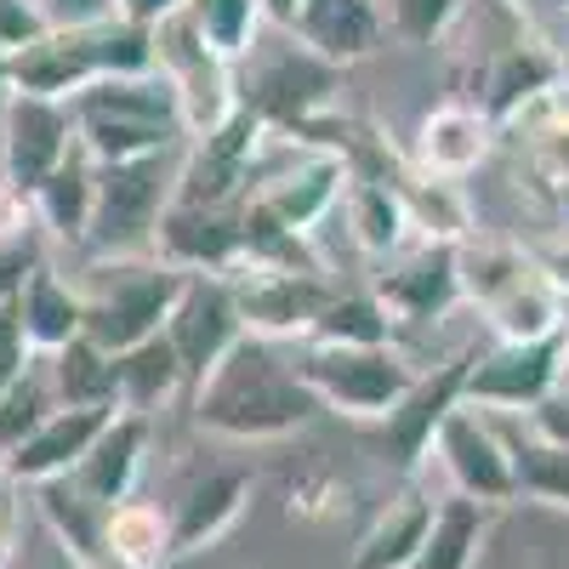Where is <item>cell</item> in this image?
<instances>
[{
    "instance_id": "816d5d0a",
    "label": "cell",
    "mask_w": 569,
    "mask_h": 569,
    "mask_svg": "<svg viewBox=\"0 0 569 569\" xmlns=\"http://www.w3.org/2000/svg\"><path fill=\"white\" fill-rule=\"evenodd\" d=\"M302 12H308V0H262V23L279 34H297Z\"/></svg>"
},
{
    "instance_id": "1f68e13d",
    "label": "cell",
    "mask_w": 569,
    "mask_h": 569,
    "mask_svg": "<svg viewBox=\"0 0 569 569\" xmlns=\"http://www.w3.org/2000/svg\"><path fill=\"white\" fill-rule=\"evenodd\" d=\"M456 273H461V302L467 308H490L496 297H507L518 279H530V246H512V240H490V233H472L467 246H456Z\"/></svg>"
},
{
    "instance_id": "ab89813d",
    "label": "cell",
    "mask_w": 569,
    "mask_h": 569,
    "mask_svg": "<svg viewBox=\"0 0 569 569\" xmlns=\"http://www.w3.org/2000/svg\"><path fill=\"white\" fill-rule=\"evenodd\" d=\"M188 23H194V34L228 63H246L251 46L268 29L262 23V0H188Z\"/></svg>"
},
{
    "instance_id": "c3c4849f",
    "label": "cell",
    "mask_w": 569,
    "mask_h": 569,
    "mask_svg": "<svg viewBox=\"0 0 569 569\" xmlns=\"http://www.w3.org/2000/svg\"><path fill=\"white\" fill-rule=\"evenodd\" d=\"M40 18L52 29H80V23H98L114 12V0H34Z\"/></svg>"
},
{
    "instance_id": "f6af8a7d",
    "label": "cell",
    "mask_w": 569,
    "mask_h": 569,
    "mask_svg": "<svg viewBox=\"0 0 569 569\" xmlns=\"http://www.w3.org/2000/svg\"><path fill=\"white\" fill-rule=\"evenodd\" d=\"M34 228H40L34 222V200L0 177V251L7 246H34Z\"/></svg>"
},
{
    "instance_id": "7c38bea8",
    "label": "cell",
    "mask_w": 569,
    "mask_h": 569,
    "mask_svg": "<svg viewBox=\"0 0 569 569\" xmlns=\"http://www.w3.org/2000/svg\"><path fill=\"white\" fill-rule=\"evenodd\" d=\"M467 370H472V348L439 359V365H427L416 370V382L410 393L376 421V439H382V456L399 467V472H416L427 456H433V439H439V427L450 421V410L467 405Z\"/></svg>"
},
{
    "instance_id": "8fae6325",
    "label": "cell",
    "mask_w": 569,
    "mask_h": 569,
    "mask_svg": "<svg viewBox=\"0 0 569 569\" xmlns=\"http://www.w3.org/2000/svg\"><path fill=\"white\" fill-rule=\"evenodd\" d=\"M160 69L177 86V109H182V137H211L217 126H228L240 114V74L228 58H217L211 46L194 34V23L171 18L160 34Z\"/></svg>"
},
{
    "instance_id": "e0dca14e",
    "label": "cell",
    "mask_w": 569,
    "mask_h": 569,
    "mask_svg": "<svg viewBox=\"0 0 569 569\" xmlns=\"http://www.w3.org/2000/svg\"><path fill=\"white\" fill-rule=\"evenodd\" d=\"M558 91H563V52L547 34L525 29L507 46H496V58L485 69V86H479V109L496 131H512L536 103L558 98Z\"/></svg>"
},
{
    "instance_id": "ee69618b",
    "label": "cell",
    "mask_w": 569,
    "mask_h": 569,
    "mask_svg": "<svg viewBox=\"0 0 569 569\" xmlns=\"http://www.w3.org/2000/svg\"><path fill=\"white\" fill-rule=\"evenodd\" d=\"M46 29H52V23L40 18L34 0H0V58L23 52V46H29V40H40Z\"/></svg>"
},
{
    "instance_id": "6f0895ef",
    "label": "cell",
    "mask_w": 569,
    "mask_h": 569,
    "mask_svg": "<svg viewBox=\"0 0 569 569\" xmlns=\"http://www.w3.org/2000/svg\"><path fill=\"white\" fill-rule=\"evenodd\" d=\"M563 98H569V52H563Z\"/></svg>"
},
{
    "instance_id": "11a10c76",
    "label": "cell",
    "mask_w": 569,
    "mask_h": 569,
    "mask_svg": "<svg viewBox=\"0 0 569 569\" xmlns=\"http://www.w3.org/2000/svg\"><path fill=\"white\" fill-rule=\"evenodd\" d=\"M552 200H558V228H569V188H558Z\"/></svg>"
},
{
    "instance_id": "d6986e66",
    "label": "cell",
    "mask_w": 569,
    "mask_h": 569,
    "mask_svg": "<svg viewBox=\"0 0 569 569\" xmlns=\"http://www.w3.org/2000/svg\"><path fill=\"white\" fill-rule=\"evenodd\" d=\"M246 206L211 211V206H166L149 257L177 273H233L246 262Z\"/></svg>"
},
{
    "instance_id": "277c9868",
    "label": "cell",
    "mask_w": 569,
    "mask_h": 569,
    "mask_svg": "<svg viewBox=\"0 0 569 569\" xmlns=\"http://www.w3.org/2000/svg\"><path fill=\"white\" fill-rule=\"evenodd\" d=\"M80 149L98 166H131V160H160L182 137L177 86L166 69L131 74V80H98L69 103Z\"/></svg>"
},
{
    "instance_id": "ac0fdd59",
    "label": "cell",
    "mask_w": 569,
    "mask_h": 569,
    "mask_svg": "<svg viewBox=\"0 0 569 569\" xmlns=\"http://www.w3.org/2000/svg\"><path fill=\"white\" fill-rule=\"evenodd\" d=\"M74 114L69 103H46V98H12V109L0 114V177L23 194L52 177L74 154Z\"/></svg>"
},
{
    "instance_id": "680465c9",
    "label": "cell",
    "mask_w": 569,
    "mask_h": 569,
    "mask_svg": "<svg viewBox=\"0 0 569 569\" xmlns=\"http://www.w3.org/2000/svg\"><path fill=\"white\" fill-rule=\"evenodd\" d=\"M547 7H558V12H569V0H547Z\"/></svg>"
},
{
    "instance_id": "91938a15",
    "label": "cell",
    "mask_w": 569,
    "mask_h": 569,
    "mask_svg": "<svg viewBox=\"0 0 569 569\" xmlns=\"http://www.w3.org/2000/svg\"><path fill=\"white\" fill-rule=\"evenodd\" d=\"M507 7H536V0H507Z\"/></svg>"
},
{
    "instance_id": "5bb4252c",
    "label": "cell",
    "mask_w": 569,
    "mask_h": 569,
    "mask_svg": "<svg viewBox=\"0 0 569 569\" xmlns=\"http://www.w3.org/2000/svg\"><path fill=\"white\" fill-rule=\"evenodd\" d=\"M558 342H496L490 353H472L467 405L485 416H536L547 399H558Z\"/></svg>"
},
{
    "instance_id": "bcb514c9",
    "label": "cell",
    "mask_w": 569,
    "mask_h": 569,
    "mask_svg": "<svg viewBox=\"0 0 569 569\" xmlns=\"http://www.w3.org/2000/svg\"><path fill=\"white\" fill-rule=\"evenodd\" d=\"M23 547V485L0 472V569H7Z\"/></svg>"
},
{
    "instance_id": "cb8c5ba5",
    "label": "cell",
    "mask_w": 569,
    "mask_h": 569,
    "mask_svg": "<svg viewBox=\"0 0 569 569\" xmlns=\"http://www.w3.org/2000/svg\"><path fill=\"white\" fill-rule=\"evenodd\" d=\"M297 40L330 69H353L365 58L382 52L388 40V12L376 0H308V12L297 23Z\"/></svg>"
},
{
    "instance_id": "d6a6232c",
    "label": "cell",
    "mask_w": 569,
    "mask_h": 569,
    "mask_svg": "<svg viewBox=\"0 0 569 569\" xmlns=\"http://www.w3.org/2000/svg\"><path fill=\"white\" fill-rule=\"evenodd\" d=\"M485 325H490L496 342H558L569 319H563V297L541 273H530L485 308Z\"/></svg>"
},
{
    "instance_id": "60d3db41",
    "label": "cell",
    "mask_w": 569,
    "mask_h": 569,
    "mask_svg": "<svg viewBox=\"0 0 569 569\" xmlns=\"http://www.w3.org/2000/svg\"><path fill=\"white\" fill-rule=\"evenodd\" d=\"M52 410H58L52 376H46V359H34V370L23 376V382L0 393V456H7L12 445H23Z\"/></svg>"
},
{
    "instance_id": "681fc988",
    "label": "cell",
    "mask_w": 569,
    "mask_h": 569,
    "mask_svg": "<svg viewBox=\"0 0 569 569\" xmlns=\"http://www.w3.org/2000/svg\"><path fill=\"white\" fill-rule=\"evenodd\" d=\"M40 268V246H7L0 251V308H12L18 291H23V279Z\"/></svg>"
},
{
    "instance_id": "30bf717a",
    "label": "cell",
    "mask_w": 569,
    "mask_h": 569,
    "mask_svg": "<svg viewBox=\"0 0 569 569\" xmlns=\"http://www.w3.org/2000/svg\"><path fill=\"white\" fill-rule=\"evenodd\" d=\"M284 142H291V137H284ZM342 194H348V160L330 154V149H302V142H291L284 166L257 160L251 206L262 217H273L284 233L313 240V228L342 211Z\"/></svg>"
},
{
    "instance_id": "7a4b0ae2",
    "label": "cell",
    "mask_w": 569,
    "mask_h": 569,
    "mask_svg": "<svg viewBox=\"0 0 569 569\" xmlns=\"http://www.w3.org/2000/svg\"><path fill=\"white\" fill-rule=\"evenodd\" d=\"M246 63H251V74L240 80V109H251L273 137H291V142H302V149L348 154L353 126L337 109L342 69L313 58L297 34H284L279 46L257 40Z\"/></svg>"
},
{
    "instance_id": "83f0119b",
    "label": "cell",
    "mask_w": 569,
    "mask_h": 569,
    "mask_svg": "<svg viewBox=\"0 0 569 569\" xmlns=\"http://www.w3.org/2000/svg\"><path fill=\"white\" fill-rule=\"evenodd\" d=\"M433 496L427 490H399L382 512L370 518V530L353 541V558H348V569H410L416 563V552H421V541H427V530H433Z\"/></svg>"
},
{
    "instance_id": "f907efd6",
    "label": "cell",
    "mask_w": 569,
    "mask_h": 569,
    "mask_svg": "<svg viewBox=\"0 0 569 569\" xmlns=\"http://www.w3.org/2000/svg\"><path fill=\"white\" fill-rule=\"evenodd\" d=\"M114 12L126 18V23H137V29H166L171 18H182L188 12V0H114Z\"/></svg>"
},
{
    "instance_id": "9f6ffc18",
    "label": "cell",
    "mask_w": 569,
    "mask_h": 569,
    "mask_svg": "<svg viewBox=\"0 0 569 569\" xmlns=\"http://www.w3.org/2000/svg\"><path fill=\"white\" fill-rule=\"evenodd\" d=\"M558 365H563V382H569V325H563V337H558Z\"/></svg>"
},
{
    "instance_id": "d4e9b609",
    "label": "cell",
    "mask_w": 569,
    "mask_h": 569,
    "mask_svg": "<svg viewBox=\"0 0 569 569\" xmlns=\"http://www.w3.org/2000/svg\"><path fill=\"white\" fill-rule=\"evenodd\" d=\"M34 512H40V525L58 536V552H63L69 569H131L109 547V507H91L86 496H74L69 479L40 485L34 490Z\"/></svg>"
},
{
    "instance_id": "7bdbcfd3",
    "label": "cell",
    "mask_w": 569,
    "mask_h": 569,
    "mask_svg": "<svg viewBox=\"0 0 569 569\" xmlns=\"http://www.w3.org/2000/svg\"><path fill=\"white\" fill-rule=\"evenodd\" d=\"M29 370H34V348L18 325V308H0V393L18 388Z\"/></svg>"
},
{
    "instance_id": "7402d4cb",
    "label": "cell",
    "mask_w": 569,
    "mask_h": 569,
    "mask_svg": "<svg viewBox=\"0 0 569 569\" xmlns=\"http://www.w3.org/2000/svg\"><path fill=\"white\" fill-rule=\"evenodd\" d=\"M149 439H154V421L149 416H137V410H120L109 427H103V439L86 450V461L69 472V490L86 496L91 507H120L137 496V479H142V467H149Z\"/></svg>"
},
{
    "instance_id": "8992f818",
    "label": "cell",
    "mask_w": 569,
    "mask_h": 569,
    "mask_svg": "<svg viewBox=\"0 0 569 569\" xmlns=\"http://www.w3.org/2000/svg\"><path fill=\"white\" fill-rule=\"evenodd\" d=\"M297 370L319 410L348 416V421H382L416 382V370L399 348H302Z\"/></svg>"
},
{
    "instance_id": "5b68a950",
    "label": "cell",
    "mask_w": 569,
    "mask_h": 569,
    "mask_svg": "<svg viewBox=\"0 0 569 569\" xmlns=\"http://www.w3.org/2000/svg\"><path fill=\"white\" fill-rule=\"evenodd\" d=\"M182 284H188V273H177L154 257H91V268L80 279L86 342H98L103 353L120 359L142 342L166 337Z\"/></svg>"
},
{
    "instance_id": "8d00e7d4",
    "label": "cell",
    "mask_w": 569,
    "mask_h": 569,
    "mask_svg": "<svg viewBox=\"0 0 569 569\" xmlns=\"http://www.w3.org/2000/svg\"><path fill=\"white\" fill-rule=\"evenodd\" d=\"M308 348H393V319L370 291H337L325 302Z\"/></svg>"
},
{
    "instance_id": "d590c367",
    "label": "cell",
    "mask_w": 569,
    "mask_h": 569,
    "mask_svg": "<svg viewBox=\"0 0 569 569\" xmlns=\"http://www.w3.org/2000/svg\"><path fill=\"white\" fill-rule=\"evenodd\" d=\"M114 365H120V410H137V416H154L166 399H177L188 388V376H182V365H177L166 337L120 353Z\"/></svg>"
},
{
    "instance_id": "836d02e7",
    "label": "cell",
    "mask_w": 569,
    "mask_h": 569,
    "mask_svg": "<svg viewBox=\"0 0 569 569\" xmlns=\"http://www.w3.org/2000/svg\"><path fill=\"white\" fill-rule=\"evenodd\" d=\"M46 376H52L58 405H74V410H120V365L98 342H86V337L69 342L63 353L46 359Z\"/></svg>"
},
{
    "instance_id": "7dc6e473",
    "label": "cell",
    "mask_w": 569,
    "mask_h": 569,
    "mask_svg": "<svg viewBox=\"0 0 569 569\" xmlns=\"http://www.w3.org/2000/svg\"><path fill=\"white\" fill-rule=\"evenodd\" d=\"M530 262H536V273L552 284V291L569 302V228H558V233H547L541 246H530Z\"/></svg>"
},
{
    "instance_id": "ffe728a7",
    "label": "cell",
    "mask_w": 569,
    "mask_h": 569,
    "mask_svg": "<svg viewBox=\"0 0 569 569\" xmlns=\"http://www.w3.org/2000/svg\"><path fill=\"white\" fill-rule=\"evenodd\" d=\"M370 297L388 308L393 325H439L450 308H461V273L456 246H410L376 273Z\"/></svg>"
},
{
    "instance_id": "4316f807",
    "label": "cell",
    "mask_w": 569,
    "mask_h": 569,
    "mask_svg": "<svg viewBox=\"0 0 569 569\" xmlns=\"http://www.w3.org/2000/svg\"><path fill=\"white\" fill-rule=\"evenodd\" d=\"M496 427H501V445L512 461V490L525 501L569 512V450L547 439L530 416H496Z\"/></svg>"
},
{
    "instance_id": "f5cc1de1",
    "label": "cell",
    "mask_w": 569,
    "mask_h": 569,
    "mask_svg": "<svg viewBox=\"0 0 569 569\" xmlns=\"http://www.w3.org/2000/svg\"><path fill=\"white\" fill-rule=\"evenodd\" d=\"M530 421L541 427L547 439H558V445L569 450V405H563V399H547V405H541V410H536Z\"/></svg>"
},
{
    "instance_id": "4fadbf2b",
    "label": "cell",
    "mask_w": 569,
    "mask_h": 569,
    "mask_svg": "<svg viewBox=\"0 0 569 569\" xmlns=\"http://www.w3.org/2000/svg\"><path fill=\"white\" fill-rule=\"evenodd\" d=\"M166 342H171V353L188 376V393L246 342L240 308H233V291H228L222 273H188L182 297L171 308V325H166Z\"/></svg>"
},
{
    "instance_id": "52a82bcc",
    "label": "cell",
    "mask_w": 569,
    "mask_h": 569,
    "mask_svg": "<svg viewBox=\"0 0 569 569\" xmlns=\"http://www.w3.org/2000/svg\"><path fill=\"white\" fill-rule=\"evenodd\" d=\"M171 182L160 160H131V166H98V211H91L86 251L91 257H142L154 246V228L171 206Z\"/></svg>"
},
{
    "instance_id": "9a60e30c",
    "label": "cell",
    "mask_w": 569,
    "mask_h": 569,
    "mask_svg": "<svg viewBox=\"0 0 569 569\" xmlns=\"http://www.w3.org/2000/svg\"><path fill=\"white\" fill-rule=\"evenodd\" d=\"M251 490H257L251 467L211 461V467L188 472V479L177 485V496H171V507H166V518H171V563L217 547V541L246 518Z\"/></svg>"
},
{
    "instance_id": "ba28073f",
    "label": "cell",
    "mask_w": 569,
    "mask_h": 569,
    "mask_svg": "<svg viewBox=\"0 0 569 569\" xmlns=\"http://www.w3.org/2000/svg\"><path fill=\"white\" fill-rule=\"evenodd\" d=\"M228 279L233 308H240L246 337L262 342H308L325 302L337 297V284L313 268H268V262H240Z\"/></svg>"
},
{
    "instance_id": "4dcf8cb0",
    "label": "cell",
    "mask_w": 569,
    "mask_h": 569,
    "mask_svg": "<svg viewBox=\"0 0 569 569\" xmlns=\"http://www.w3.org/2000/svg\"><path fill=\"white\" fill-rule=\"evenodd\" d=\"M342 217H348L353 246H359L365 257L393 262V257L405 251V240H410V222H405V206H399L393 177H353V171H348Z\"/></svg>"
},
{
    "instance_id": "db71d44e",
    "label": "cell",
    "mask_w": 569,
    "mask_h": 569,
    "mask_svg": "<svg viewBox=\"0 0 569 569\" xmlns=\"http://www.w3.org/2000/svg\"><path fill=\"white\" fill-rule=\"evenodd\" d=\"M12 98H18V86H12V69H7V58H0V114L12 109Z\"/></svg>"
},
{
    "instance_id": "2e32d148",
    "label": "cell",
    "mask_w": 569,
    "mask_h": 569,
    "mask_svg": "<svg viewBox=\"0 0 569 569\" xmlns=\"http://www.w3.org/2000/svg\"><path fill=\"white\" fill-rule=\"evenodd\" d=\"M433 456H439V467H445V479H450L456 496L479 501V507H490V512L507 507V501H518V490H512V461H507V445H501L496 416L472 410V405L450 410V421L439 427V439H433Z\"/></svg>"
},
{
    "instance_id": "3957f363",
    "label": "cell",
    "mask_w": 569,
    "mask_h": 569,
    "mask_svg": "<svg viewBox=\"0 0 569 569\" xmlns=\"http://www.w3.org/2000/svg\"><path fill=\"white\" fill-rule=\"evenodd\" d=\"M12 86L23 98H46V103H74L86 86L98 80H131V74H154L160 69V40L154 29H137L120 12L80 23V29H46L40 40H29L23 52L7 58Z\"/></svg>"
},
{
    "instance_id": "f1b7e54d",
    "label": "cell",
    "mask_w": 569,
    "mask_h": 569,
    "mask_svg": "<svg viewBox=\"0 0 569 569\" xmlns=\"http://www.w3.org/2000/svg\"><path fill=\"white\" fill-rule=\"evenodd\" d=\"M393 188H399V206H405V222L416 233V246H467L472 240V206L461 194V182L427 177L405 160Z\"/></svg>"
},
{
    "instance_id": "6da1fadb",
    "label": "cell",
    "mask_w": 569,
    "mask_h": 569,
    "mask_svg": "<svg viewBox=\"0 0 569 569\" xmlns=\"http://www.w3.org/2000/svg\"><path fill=\"white\" fill-rule=\"evenodd\" d=\"M194 427L228 445H273L291 439L319 416V399L308 393L297 359H284L279 342L246 337L206 382L188 393Z\"/></svg>"
},
{
    "instance_id": "f35d334b",
    "label": "cell",
    "mask_w": 569,
    "mask_h": 569,
    "mask_svg": "<svg viewBox=\"0 0 569 569\" xmlns=\"http://www.w3.org/2000/svg\"><path fill=\"white\" fill-rule=\"evenodd\" d=\"M109 547L131 569H166L171 563V518H166V507L142 501V496L120 501L109 512Z\"/></svg>"
},
{
    "instance_id": "603a6c76",
    "label": "cell",
    "mask_w": 569,
    "mask_h": 569,
    "mask_svg": "<svg viewBox=\"0 0 569 569\" xmlns=\"http://www.w3.org/2000/svg\"><path fill=\"white\" fill-rule=\"evenodd\" d=\"M496 149V126L485 120L479 103H439L427 109L421 126H416V142H410V166L427 171V177H445V182H461L472 177Z\"/></svg>"
},
{
    "instance_id": "94428289",
    "label": "cell",
    "mask_w": 569,
    "mask_h": 569,
    "mask_svg": "<svg viewBox=\"0 0 569 569\" xmlns=\"http://www.w3.org/2000/svg\"><path fill=\"white\" fill-rule=\"evenodd\" d=\"M63 569H69V563H63Z\"/></svg>"
},
{
    "instance_id": "9c48e42d",
    "label": "cell",
    "mask_w": 569,
    "mask_h": 569,
    "mask_svg": "<svg viewBox=\"0 0 569 569\" xmlns=\"http://www.w3.org/2000/svg\"><path fill=\"white\" fill-rule=\"evenodd\" d=\"M268 149V126L240 109L228 126H217L211 137H194V149L182 154L177 182H171V200L177 206H211V211H233L251 200V182H257V160Z\"/></svg>"
},
{
    "instance_id": "484cf974",
    "label": "cell",
    "mask_w": 569,
    "mask_h": 569,
    "mask_svg": "<svg viewBox=\"0 0 569 569\" xmlns=\"http://www.w3.org/2000/svg\"><path fill=\"white\" fill-rule=\"evenodd\" d=\"M18 325H23V337L34 348V359H52L63 353L69 342L86 337V302H80V284H69L58 268H34L23 279V291H18Z\"/></svg>"
},
{
    "instance_id": "f546056e",
    "label": "cell",
    "mask_w": 569,
    "mask_h": 569,
    "mask_svg": "<svg viewBox=\"0 0 569 569\" xmlns=\"http://www.w3.org/2000/svg\"><path fill=\"white\" fill-rule=\"evenodd\" d=\"M29 200H34V222L52 233V240L86 246L91 211H98V160H91L80 142H74V154H69L52 177H46Z\"/></svg>"
},
{
    "instance_id": "74e56055",
    "label": "cell",
    "mask_w": 569,
    "mask_h": 569,
    "mask_svg": "<svg viewBox=\"0 0 569 569\" xmlns=\"http://www.w3.org/2000/svg\"><path fill=\"white\" fill-rule=\"evenodd\" d=\"M512 131H525L518 137L525 142V166H530V177L547 188V194L569 188V98L563 91L547 98V103H536Z\"/></svg>"
},
{
    "instance_id": "e575fe53",
    "label": "cell",
    "mask_w": 569,
    "mask_h": 569,
    "mask_svg": "<svg viewBox=\"0 0 569 569\" xmlns=\"http://www.w3.org/2000/svg\"><path fill=\"white\" fill-rule=\"evenodd\" d=\"M485 536H490V507L467 501V496H450V501L433 507V530H427L410 569H472Z\"/></svg>"
},
{
    "instance_id": "b9f144b4",
    "label": "cell",
    "mask_w": 569,
    "mask_h": 569,
    "mask_svg": "<svg viewBox=\"0 0 569 569\" xmlns=\"http://www.w3.org/2000/svg\"><path fill=\"white\" fill-rule=\"evenodd\" d=\"M467 0H388V29L405 46H439Z\"/></svg>"
},
{
    "instance_id": "44dd1931",
    "label": "cell",
    "mask_w": 569,
    "mask_h": 569,
    "mask_svg": "<svg viewBox=\"0 0 569 569\" xmlns=\"http://www.w3.org/2000/svg\"><path fill=\"white\" fill-rule=\"evenodd\" d=\"M120 410H74V405H58L46 416L23 445H12L0 456V472L23 490H40V485H58L86 461V450L103 439V427L114 421Z\"/></svg>"
}]
</instances>
